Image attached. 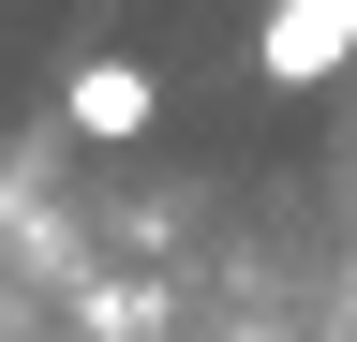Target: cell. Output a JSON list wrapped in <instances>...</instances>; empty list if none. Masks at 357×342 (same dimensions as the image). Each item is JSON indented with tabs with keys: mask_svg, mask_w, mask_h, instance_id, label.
Masks as SVG:
<instances>
[{
	"mask_svg": "<svg viewBox=\"0 0 357 342\" xmlns=\"http://www.w3.org/2000/svg\"><path fill=\"white\" fill-rule=\"evenodd\" d=\"M149 119H164V75L149 60H75V90H60V134L75 149H134Z\"/></svg>",
	"mask_w": 357,
	"mask_h": 342,
	"instance_id": "2",
	"label": "cell"
},
{
	"mask_svg": "<svg viewBox=\"0 0 357 342\" xmlns=\"http://www.w3.org/2000/svg\"><path fill=\"white\" fill-rule=\"evenodd\" d=\"M342 60H357V0H268L253 15V75L268 90H328Z\"/></svg>",
	"mask_w": 357,
	"mask_h": 342,
	"instance_id": "1",
	"label": "cell"
}]
</instances>
